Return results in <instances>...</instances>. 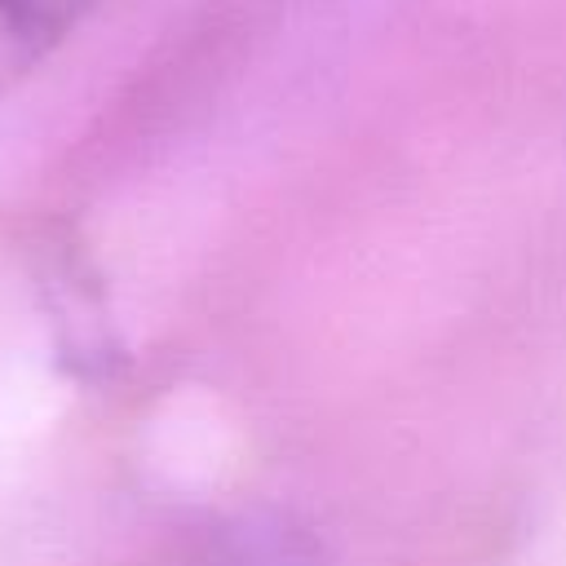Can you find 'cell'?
<instances>
[{
    "instance_id": "1",
    "label": "cell",
    "mask_w": 566,
    "mask_h": 566,
    "mask_svg": "<svg viewBox=\"0 0 566 566\" xmlns=\"http://www.w3.org/2000/svg\"><path fill=\"white\" fill-rule=\"evenodd\" d=\"M62 27L35 0H0V93L13 88L53 44Z\"/></svg>"
}]
</instances>
